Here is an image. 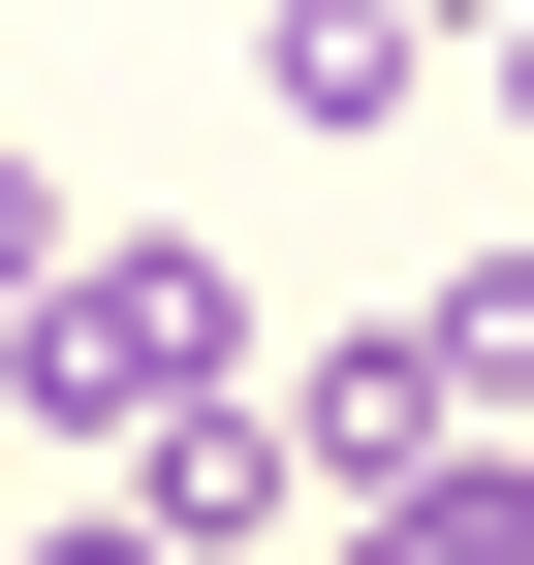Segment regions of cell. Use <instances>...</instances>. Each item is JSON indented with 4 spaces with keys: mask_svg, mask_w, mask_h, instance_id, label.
Listing matches in <instances>:
<instances>
[{
    "mask_svg": "<svg viewBox=\"0 0 534 565\" xmlns=\"http://www.w3.org/2000/svg\"><path fill=\"white\" fill-rule=\"evenodd\" d=\"M0 565H32V534H0Z\"/></svg>",
    "mask_w": 534,
    "mask_h": 565,
    "instance_id": "obj_9",
    "label": "cell"
},
{
    "mask_svg": "<svg viewBox=\"0 0 534 565\" xmlns=\"http://www.w3.org/2000/svg\"><path fill=\"white\" fill-rule=\"evenodd\" d=\"M252 408H284V471H314V503H409V471H440V377H409V315H377V345H314V377L252 345Z\"/></svg>",
    "mask_w": 534,
    "mask_h": 565,
    "instance_id": "obj_4",
    "label": "cell"
},
{
    "mask_svg": "<svg viewBox=\"0 0 534 565\" xmlns=\"http://www.w3.org/2000/svg\"><path fill=\"white\" fill-rule=\"evenodd\" d=\"M472 0H252V126H409Z\"/></svg>",
    "mask_w": 534,
    "mask_h": 565,
    "instance_id": "obj_3",
    "label": "cell"
},
{
    "mask_svg": "<svg viewBox=\"0 0 534 565\" xmlns=\"http://www.w3.org/2000/svg\"><path fill=\"white\" fill-rule=\"evenodd\" d=\"M440 63H472V126L534 158V0H472V32H440Z\"/></svg>",
    "mask_w": 534,
    "mask_h": 565,
    "instance_id": "obj_8",
    "label": "cell"
},
{
    "mask_svg": "<svg viewBox=\"0 0 534 565\" xmlns=\"http://www.w3.org/2000/svg\"><path fill=\"white\" fill-rule=\"evenodd\" d=\"M346 565H534V440H440L409 503H346Z\"/></svg>",
    "mask_w": 534,
    "mask_h": 565,
    "instance_id": "obj_6",
    "label": "cell"
},
{
    "mask_svg": "<svg viewBox=\"0 0 534 565\" xmlns=\"http://www.w3.org/2000/svg\"><path fill=\"white\" fill-rule=\"evenodd\" d=\"M189 377H252V252L221 221H63V282L0 315V408L32 440H158Z\"/></svg>",
    "mask_w": 534,
    "mask_h": 565,
    "instance_id": "obj_1",
    "label": "cell"
},
{
    "mask_svg": "<svg viewBox=\"0 0 534 565\" xmlns=\"http://www.w3.org/2000/svg\"><path fill=\"white\" fill-rule=\"evenodd\" d=\"M32 282H63V158L0 126V315H32Z\"/></svg>",
    "mask_w": 534,
    "mask_h": 565,
    "instance_id": "obj_7",
    "label": "cell"
},
{
    "mask_svg": "<svg viewBox=\"0 0 534 565\" xmlns=\"http://www.w3.org/2000/svg\"><path fill=\"white\" fill-rule=\"evenodd\" d=\"M284 503H314V471H284V408H252V377H189L158 440H126V503H95V534H126V565H284Z\"/></svg>",
    "mask_w": 534,
    "mask_h": 565,
    "instance_id": "obj_2",
    "label": "cell"
},
{
    "mask_svg": "<svg viewBox=\"0 0 534 565\" xmlns=\"http://www.w3.org/2000/svg\"><path fill=\"white\" fill-rule=\"evenodd\" d=\"M409 377H440V440H534V252H440L409 282Z\"/></svg>",
    "mask_w": 534,
    "mask_h": 565,
    "instance_id": "obj_5",
    "label": "cell"
}]
</instances>
